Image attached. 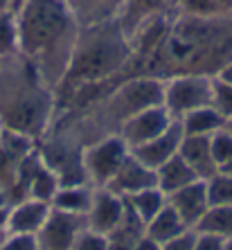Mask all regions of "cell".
Segmentation results:
<instances>
[{
  "instance_id": "83f0119b",
  "label": "cell",
  "mask_w": 232,
  "mask_h": 250,
  "mask_svg": "<svg viewBox=\"0 0 232 250\" xmlns=\"http://www.w3.org/2000/svg\"><path fill=\"white\" fill-rule=\"evenodd\" d=\"M194 241H196V230L190 228V230H185L183 234L174 237L171 241L163 244L160 250H194Z\"/></svg>"
},
{
  "instance_id": "8d00e7d4",
  "label": "cell",
  "mask_w": 232,
  "mask_h": 250,
  "mask_svg": "<svg viewBox=\"0 0 232 250\" xmlns=\"http://www.w3.org/2000/svg\"><path fill=\"white\" fill-rule=\"evenodd\" d=\"M0 68H2V59H0Z\"/></svg>"
},
{
  "instance_id": "6da1fadb",
  "label": "cell",
  "mask_w": 232,
  "mask_h": 250,
  "mask_svg": "<svg viewBox=\"0 0 232 250\" xmlns=\"http://www.w3.org/2000/svg\"><path fill=\"white\" fill-rule=\"evenodd\" d=\"M16 18L21 57L34 65L43 82H59L68 70L79 29L65 0H25Z\"/></svg>"
},
{
  "instance_id": "7c38bea8",
  "label": "cell",
  "mask_w": 232,
  "mask_h": 250,
  "mask_svg": "<svg viewBox=\"0 0 232 250\" xmlns=\"http://www.w3.org/2000/svg\"><path fill=\"white\" fill-rule=\"evenodd\" d=\"M167 203L178 212V216L187 223V228H196L198 221L203 219L205 212L210 209L205 181H194L190 185L176 189L174 194L167 196Z\"/></svg>"
},
{
  "instance_id": "d6a6232c",
  "label": "cell",
  "mask_w": 232,
  "mask_h": 250,
  "mask_svg": "<svg viewBox=\"0 0 232 250\" xmlns=\"http://www.w3.org/2000/svg\"><path fill=\"white\" fill-rule=\"evenodd\" d=\"M226 250H232V237L226 239Z\"/></svg>"
},
{
  "instance_id": "f546056e",
  "label": "cell",
  "mask_w": 232,
  "mask_h": 250,
  "mask_svg": "<svg viewBox=\"0 0 232 250\" xmlns=\"http://www.w3.org/2000/svg\"><path fill=\"white\" fill-rule=\"evenodd\" d=\"M216 77H219V79H223L226 83H230V86H232V59L228 61L226 65H223V68L219 70V72H216Z\"/></svg>"
},
{
  "instance_id": "d590c367",
  "label": "cell",
  "mask_w": 232,
  "mask_h": 250,
  "mask_svg": "<svg viewBox=\"0 0 232 250\" xmlns=\"http://www.w3.org/2000/svg\"><path fill=\"white\" fill-rule=\"evenodd\" d=\"M0 133H2V122H0Z\"/></svg>"
},
{
  "instance_id": "ac0fdd59",
  "label": "cell",
  "mask_w": 232,
  "mask_h": 250,
  "mask_svg": "<svg viewBox=\"0 0 232 250\" xmlns=\"http://www.w3.org/2000/svg\"><path fill=\"white\" fill-rule=\"evenodd\" d=\"M124 201H127L128 212L140 223H147L167 205V194L163 189H158V187H147V189L133 194V196H127Z\"/></svg>"
},
{
  "instance_id": "836d02e7",
  "label": "cell",
  "mask_w": 232,
  "mask_h": 250,
  "mask_svg": "<svg viewBox=\"0 0 232 250\" xmlns=\"http://www.w3.org/2000/svg\"><path fill=\"white\" fill-rule=\"evenodd\" d=\"M23 2H25V0H14V5H16V12L21 9V5H23Z\"/></svg>"
},
{
  "instance_id": "8fae6325",
  "label": "cell",
  "mask_w": 232,
  "mask_h": 250,
  "mask_svg": "<svg viewBox=\"0 0 232 250\" xmlns=\"http://www.w3.org/2000/svg\"><path fill=\"white\" fill-rule=\"evenodd\" d=\"M147 187H158L156 185V171L142 165L133 153H128V158L122 163V167L117 169V174L110 178L106 189H110L117 196H133V194L142 192Z\"/></svg>"
},
{
  "instance_id": "4dcf8cb0",
  "label": "cell",
  "mask_w": 232,
  "mask_h": 250,
  "mask_svg": "<svg viewBox=\"0 0 232 250\" xmlns=\"http://www.w3.org/2000/svg\"><path fill=\"white\" fill-rule=\"evenodd\" d=\"M0 12H14L16 14V5H14V0H0Z\"/></svg>"
},
{
  "instance_id": "9c48e42d",
  "label": "cell",
  "mask_w": 232,
  "mask_h": 250,
  "mask_svg": "<svg viewBox=\"0 0 232 250\" xmlns=\"http://www.w3.org/2000/svg\"><path fill=\"white\" fill-rule=\"evenodd\" d=\"M183 135L185 133H183L180 120H174L171 126H169L165 133H160L158 138H153V140H149V142H145V145L131 149V153H133L142 165H147L149 169L156 171L160 165H165L169 158H174L176 153H178Z\"/></svg>"
},
{
  "instance_id": "484cf974",
  "label": "cell",
  "mask_w": 232,
  "mask_h": 250,
  "mask_svg": "<svg viewBox=\"0 0 232 250\" xmlns=\"http://www.w3.org/2000/svg\"><path fill=\"white\" fill-rule=\"evenodd\" d=\"M0 250H39V241L36 234L7 232L0 241Z\"/></svg>"
},
{
  "instance_id": "2e32d148",
  "label": "cell",
  "mask_w": 232,
  "mask_h": 250,
  "mask_svg": "<svg viewBox=\"0 0 232 250\" xmlns=\"http://www.w3.org/2000/svg\"><path fill=\"white\" fill-rule=\"evenodd\" d=\"M185 230H190L187 228V223L183 221L178 216V212H176L171 205H165L160 212H158L151 221L145 223V234L149 239H153L156 244H167V241H171L174 237H178V234H183Z\"/></svg>"
},
{
  "instance_id": "ffe728a7",
  "label": "cell",
  "mask_w": 232,
  "mask_h": 250,
  "mask_svg": "<svg viewBox=\"0 0 232 250\" xmlns=\"http://www.w3.org/2000/svg\"><path fill=\"white\" fill-rule=\"evenodd\" d=\"M194 230L212 232V234H219V237H223V239H230L232 237V205H216V208H210Z\"/></svg>"
},
{
  "instance_id": "f1b7e54d",
  "label": "cell",
  "mask_w": 232,
  "mask_h": 250,
  "mask_svg": "<svg viewBox=\"0 0 232 250\" xmlns=\"http://www.w3.org/2000/svg\"><path fill=\"white\" fill-rule=\"evenodd\" d=\"M131 250H160V244H156L153 239H149L147 234H142V237L131 246Z\"/></svg>"
},
{
  "instance_id": "cb8c5ba5",
  "label": "cell",
  "mask_w": 232,
  "mask_h": 250,
  "mask_svg": "<svg viewBox=\"0 0 232 250\" xmlns=\"http://www.w3.org/2000/svg\"><path fill=\"white\" fill-rule=\"evenodd\" d=\"M210 146H212V158L219 169L232 160V133L226 126L216 131L214 135H210Z\"/></svg>"
},
{
  "instance_id": "e575fe53",
  "label": "cell",
  "mask_w": 232,
  "mask_h": 250,
  "mask_svg": "<svg viewBox=\"0 0 232 250\" xmlns=\"http://www.w3.org/2000/svg\"><path fill=\"white\" fill-rule=\"evenodd\" d=\"M226 128H228V131H230V133H232V120H228V122H226Z\"/></svg>"
},
{
  "instance_id": "ba28073f",
  "label": "cell",
  "mask_w": 232,
  "mask_h": 250,
  "mask_svg": "<svg viewBox=\"0 0 232 250\" xmlns=\"http://www.w3.org/2000/svg\"><path fill=\"white\" fill-rule=\"evenodd\" d=\"M124 219H127V201L113 194L110 189H106V187H95L93 203H90V209L86 214L88 228L99 234L110 237L122 226Z\"/></svg>"
},
{
  "instance_id": "52a82bcc",
  "label": "cell",
  "mask_w": 232,
  "mask_h": 250,
  "mask_svg": "<svg viewBox=\"0 0 232 250\" xmlns=\"http://www.w3.org/2000/svg\"><path fill=\"white\" fill-rule=\"evenodd\" d=\"M86 226V216L52 209L47 221L43 223V228L36 234L39 250H72L77 234Z\"/></svg>"
},
{
  "instance_id": "4fadbf2b",
  "label": "cell",
  "mask_w": 232,
  "mask_h": 250,
  "mask_svg": "<svg viewBox=\"0 0 232 250\" xmlns=\"http://www.w3.org/2000/svg\"><path fill=\"white\" fill-rule=\"evenodd\" d=\"M178 156L194 169V174L205 181L212 174L219 171L214 158H212V146H210V138H201V135H183Z\"/></svg>"
},
{
  "instance_id": "8992f818",
  "label": "cell",
  "mask_w": 232,
  "mask_h": 250,
  "mask_svg": "<svg viewBox=\"0 0 232 250\" xmlns=\"http://www.w3.org/2000/svg\"><path fill=\"white\" fill-rule=\"evenodd\" d=\"M171 122H174V117L169 115V111L163 104H158L127 117L117 135L127 142L128 149H135V146L145 145L149 140L158 138L160 133H165L171 126Z\"/></svg>"
},
{
  "instance_id": "9a60e30c",
  "label": "cell",
  "mask_w": 232,
  "mask_h": 250,
  "mask_svg": "<svg viewBox=\"0 0 232 250\" xmlns=\"http://www.w3.org/2000/svg\"><path fill=\"white\" fill-rule=\"evenodd\" d=\"M194 181H201V178L194 174V169H191L178 153L156 169V185H158V189H163L167 196Z\"/></svg>"
},
{
  "instance_id": "30bf717a",
  "label": "cell",
  "mask_w": 232,
  "mask_h": 250,
  "mask_svg": "<svg viewBox=\"0 0 232 250\" xmlns=\"http://www.w3.org/2000/svg\"><path fill=\"white\" fill-rule=\"evenodd\" d=\"M52 212V205L36 201V198H21L14 201L7 209V232L18 234H39L43 223Z\"/></svg>"
},
{
  "instance_id": "7402d4cb",
  "label": "cell",
  "mask_w": 232,
  "mask_h": 250,
  "mask_svg": "<svg viewBox=\"0 0 232 250\" xmlns=\"http://www.w3.org/2000/svg\"><path fill=\"white\" fill-rule=\"evenodd\" d=\"M205 187H208V201L210 208L216 205H232V178L223 171H216L210 178H205Z\"/></svg>"
},
{
  "instance_id": "5bb4252c",
  "label": "cell",
  "mask_w": 232,
  "mask_h": 250,
  "mask_svg": "<svg viewBox=\"0 0 232 250\" xmlns=\"http://www.w3.org/2000/svg\"><path fill=\"white\" fill-rule=\"evenodd\" d=\"M93 194H95V187L86 185V183H68V185H61L52 198V209L86 216L88 209H90V203H93Z\"/></svg>"
},
{
  "instance_id": "44dd1931",
  "label": "cell",
  "mask_w": 232,
  "mask_h": 250,
  "mask_svg": "<svg viewBox=\"0 0 232 250\" xmlns=\"http://www.w3.org/2000/svg\"><path fill=\"white\" fill-rule=\"evenodd\" d=\"M21 54L18 18L14 12H0V59H12Z\"/></svg>"
},
{
  "instance_id": "d4e9b609",
  "label": "cell",
  "mask_w": 232,
  "mask_h": 250,
  "mask_svg": "<svg viewBox=\"0 0 232 250\" xmlns=\"http://www.w3.org/2000/svg\"><path fill=\"white\" fill-rule=\"evenodd\" d=\"M72 250H108V237L95 232V230H90L86 226L82 232L77 234Z\"/></svg>"
},
{
  "instance_id": "e0dca14e",
  "label": "cell",
  "mask_w": 232,
  "mask_h": 250,
  "mask_svg": "<svg viewBox=\"0 0 232 250\" xmlns=\"http://www.w3.org/2000/svg\"><path fill=\"white\" fill-rule=\"evenodd\" d=\"M180 126H183V133L185 135H201V138H210L214 135L216 131L226 126V120L216 111L214 106H203V108H196V111L187 113V115L180 117Z\"/></svg>"
},
{
  "instance_id": "1f68e13d",
  "label": "cell",
  "mask_w": 232,
  "mask_h": 250,
  "mask_svg": "<svg viewBox=\"0 0 232 250\" xmlns=\"http://www.w3.org/2000/svg\"><path fill=\"white\" fill-rule=\"evenodd\" d=\"M219 171H223V174H228V176H230V178H232V160H230V163H228V165H223V167H221Z\"/></svg>"
},
{
  "instance_id": "603a6c76",
  "label": "cell",
  "mask_w": 232,
  "mask_h": 250,
  "mask_svg": "<svg viewBox=\"0 0 232 250\" xmlns=\"http://www.w3.org/2000/svg\"><path fill=\"white\" fill-rule=\"evenodd\" d=\"M212 106L223 115V120H232V86L212 75Z\"/></svg>"
},
{
  "instance_id": "4316f807",
  "label": "cell",
  "mask_w": 232,
  "mask_h": 250,
  "mask_svg": "<svg viewBox=\"0 0 232 250\" xmlns=\"http://www.w3.org/2000/svg\"><path fill=\"white\" fill-rule=\"evenodd\" d=\"M194 250H226V239L212 232H201L196 230V241Z\"/></svg>"
},
{
  "instance_id": "3957f363",
  "label": "cell",
  "mask_w": 232,
  "mask_h": 250,
  "mask_svg": "<svg viewBox=\"0 0 232 250\" xmlns=\"http://www.w3.org/2000/svg\"><path fill=\"white\" fill-rule=\"evenodd\" d=\"M97 41H90L86 45V52H79V50H72V57H70L68 70H77L82 77H102L110 70H115L117 65L122 63L124 54H127V47L120 34H104L95 36Z\"/></svg>"
},
{
  "instance_id": "d6986e66",
  "label": "cell",
  "mask_w": 232,
  "mask_h": 250,
  "mask_svg": "<svg viewBox=\"0 0 232 250\" xmlns=\"http://www.w3.org/2000/svg\"><path fill=\"white\" fill-rule=\"evenodd\" d=\"M65 5L77 18V23L97 25L113 16L117 9V0H65Z\"/></svg>"
},
{
  "instance_id": "277c9868",
  "label": "cell",
  "mask_w": 232,
  "mask_h": 250,
  "mask_svg": "<svg viewBox=\"0 0 232 250\" xmlns=\"http://www.w3.org/2000/svg\"><path fill=\"white\" fill-rule=\"evenodd\" d=\"M128 153H131V149L120 135H110V138L99 140L97 145L88 146L82 156L86 181L93 187H106L110 178L117 174V169L128 158Z\"/></svg>"
},
{
  "instance_id": "7a4b0ae2",
  "label": "cell",
  "mask_w": 232,
  "mask_h": 250,
  "mask_svg": "<svg viewBox=\"0 0 232 250\" xmlns=\"http://www.w3.org/2000/svg\"><path fill=\"white\" fill-rule=\"evenodd\" d=\"M212 104V75H178L165 79L163 106L174 120Z\"/></svg>"
},
{
  "instance_id": "5b68a950",
  "label": "cell",
  "mask_w": 232,
  "mask_h": 250,
  "mask_svg": "<svg viewBox=\"0 0 232 250\" xmlns=\"http://www.w3.org/2000/svg\"><path fill=\"white\" fill-rule=\"evenodd\" d=\"M163 93L165 79H151V77L133 79V82H127L113 95V108L120 113L124 122L127 117L145 111V108L163 104Z\"/></svg>"
}]
</instances>
